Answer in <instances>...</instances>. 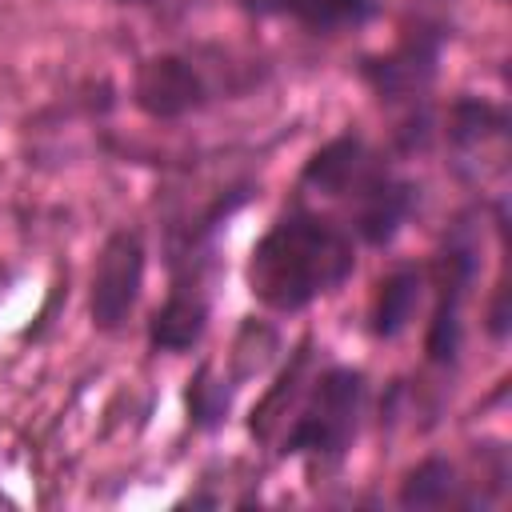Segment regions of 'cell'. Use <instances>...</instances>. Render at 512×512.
Wrapping results in <instances>:
<instances>
[{"instance_id": "6da1fadb", "label": "cell", "mask_w": 512, "mask_h": 512, "mask_svg": "<svg viewBox=\"0 0 512 512\" xmlns=\"http://www.w3.org/2000/svg\"><path fill=\"white\" fill-rule=\"evenodd\" d=\"M360 252V240L332 208L288 192L244 256V288L260 312L300 316L356 276Z\"/></svg>"}, {"instance_id": "7a4b0ae2", "label": "cell", "mask_w": 512, "mask_h": 512, "mask_svg": "<svg viewBox=\"0 0 512 512\" xmlns=\"http://www.w3.org/2000/svg\"><path fill=\"white\" fill-rule=\"evenodd\" d=\"M292 192L332 208L372 252L392 248L424 204V184L356 124H344L304 156Z\"/></svg>"}, {"instance_id": "3957f363", "label": "cell", "mask_w": 512, "mask_h": 512, "mask_svg": "<svg viewBox=\"0 0 512 512\" xmlns=\"http://www.w3.org/2000/svg\"><path fill=\"white\" fill-rule=\"evenodd\" d=\"M272 80V60L220 40L144 52L132 64L128 104L152 124H180L224 100H244Z\"/></svg>"}, {"instance_id": "277c9868", "label": "cell", "mask_w": 512, "mask_h": 512, "mask_svg": "<svg viewBox=\"0 0 512 512\" xmlns=\"http://www.w3.org/2000/svg\"><path fill=\"white\" fill-rule=\"evenodd\" d=\"M372 412V376L360 364L324 356L272 444V460H296L308 476H332L348 464Z\"/></svg>"}, {"instance_id": "5b68a950", "label": "cell", "mask_w": 512, "mask_h": 512, "mask_svg": "<svg viewBox=\"0 0 512 512\" xmlns=\"http://www.w3.org/2000/svg\"><path fill=\"white\" fill-rule=\"evenodd\" d=\"M484 224H488L484 204L460 208L452 224L444 228L436 252L424 260L428 264V320H424L420 364H424V376H432V384L424 388H436L440 396L452 392V380L464 360V336H468L464 312H468V300L484 268Z\"/></svg>"}, {"instance_id": "8992f818", "label": "cell", "mask_w": 512, "mask_h": 512, "mask_svg": "<svg viewBox=\"0 0 512 512\" xmlns=\"http://www.w3.org/2000/svg\"><path fill=\"white\" fill-rule=\"evenodd\" d=\"M456 36L452 0H408L396 40L380 52H360L352 72L364 92L392 116L436 104V84L444 72V52Z\"/></svg>"}, {"instance_id": "52a82bcc", "label": "cell", "mask_w": 512, "mask_h": 512, "mask_svg": "<svg viewBox=\"0 0 512 512\" xmlns=\"http://www.w3.org/2000/svg\"><path fill=\"white\" fill-rule=\"evenodd\" d=\"M508 480V444L500 436H480L468 460L448 452H424L412 460L396 480L392 504L408 512H488L504 504Z\"/></svg>"}, {"instance_id": "ba28073f", "label": "cell", "mask_w": 512, "mask_h": 512, "mask_svg": "<svg viewBox=\"0 0 512 512\" xmlns=\"http://www.w3.org/2000/svg\"><path fill=\"white\" fill-rule=\"evenodd\" d=\"M508 132H512L508 104L480 92H456L452 100L440 104V116H436V144L448 156L444 160L448 172L460 184L480 192H488L492 180L496 188H504Z\"/></svg>"}, {"instance_id": "9c48e42d", "label": "cell", "mask_w": 512, "mask_h": 512, "mask_svg": "<svg viewBox=\"0 0 512 512\" xmlns=\"http://www.w3.org/2000/svg\"><path fill=\"white\" fill-rule=\"evenodd\" d=\"M148 284V232L144 224H116L104 232L88 276V324L100 336H120Z\"/></svg>"}, {"instance_id": "30bf717a", "label": "cell", "mask_w": 512, "mask_h": 512, "mask_svg": "<svg viewBox=\"0 0 512 512\" xmlns=\"http://www.w3.org/2000/svg\"><path fill=\"white\" fill-rule=\"evenodd\" d=\"M320 360H324V348L316 344L312 332H304V336L292 344V352L276 364L272 380H268L264 392L252 400L248 420H244V428H248V436H252L256 448H268V452H272L280 428L288 424V416H292L296 400L304 396V388H308V380H312V372H316Z\"/></svg>"}, {"instance_id": "8fae6325", "label": "cell", "mask_w": 512, "mask_h": 512, "mask_svg": "<svg viewBox=\"0 0 512 512\" xmlns=\"http://www.w3.org/2000/svg\"><path fill=\"white\" fill-rule=\"evenodd\" d=\"M244 20H288L308 36H352L384 16V0H228Z\"/></svg>"}, {"instance_id": "7c38bea8", "label": "cell", "mask_w": 512, "mask_h": 512, "mask_svg": "<svg viewBox=\"0 0 512 512\" xmlns=\"http://www.w3.org/2000/svg\"><path fill=\"white\" fill-rule=\"evenodd\" d=\"M424 304H428V264L424 260H396L372 284L364 328L376 344H396L412 332Z\"/></svg>"}, {"instance_id": "4fadbf2b", "label": "cell", "mask_w": 512, "mask_h": 512, "mask_svg": "<svg viewBox=\"0 0 512 512\" xmlns=\"http://www.w3.org/2000/svg\"><path fill=\"white\" fill-rule=\"evenodd\" d=\"M236 396H240V384L224 372V364H216L212 356L196 360V368L188 372L184 380V424L200 436H216L232 412H236Z\"/></svg>"}, {"instance_id": "5bb4252c", "label": "cell", "mask_w": 512, "mask_h": 512, "mask_svg": "<svg viewBox=\"0 0 512 512\" xmlns=\"http://www.w3.org/2000/svg\"><path fill=\"white\" fill-rule=\"evenodd\" d=\"M284 352V332L268 316H244V324L232 336V352L224 356V372L244 388L248 380L264 376Z\"/></svg>"}, {"instance_id": "9a60e30c", "label": "cell", "mask_w": 512, "mask_h": 512, "mask_svg": "<svg viewBox=\"0 0 512 512\" xmlns=\"http://www.w3.org/2000/svg\"><path fill=\"white\" fill-rule=\"evenodd\" d=\"M484 336L492 344H504L508 340V328H512V316H508V272L500 268L496 284H492V296H488V308H484V320H480Z\"/></svg>"}, {"instance_id": "2e32d148", "label": "cell", "mask_w": 512, "mask_h": 512, "mask_svg": "<svg viewBox=\"0 0 512 512\" xmlns=\"http://www.w3.org/2000/svg\"><path fill=\"white\" fill-rule=\"evenodd\" d=\"M116 8H140V12H152V8H160L164 0H112Z\"/></svg>"}]
</instances>
